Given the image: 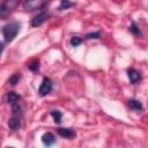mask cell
Returning a JSON list of instances; mask_svg holds the SVG:
<instances>
[{
  "label": "cell",
  "mask_w": 148,
  "mask_h": 148,
  "mask_svg": "<svg viewBox=\"0 0 148 148\" xmlns=\"http://www.w3.org/2000/svg\"><path fill=\"white\" fill-rule=\"evenodd\" d=\"M99 36H101V34H99L98 31H96V32H90V34H87L86 38H88V39H91V38H99Z\"/></svg>",
  "instance_id": "18"
},
{
  "label": "cell",
  "mask_w": 148,
  "mask_h": 148,
  "mask_svg": "<svg viewBox=\"0 0 148 148\" xmlns=\"http://www.w3.org/2000/svg\"><path fill=\"white\" fill-rule=\"evenodd\" d=\"M2 50H3V44L0 42V54H1V52H2Z\"/></svg>",
  "instance_id": "20"
},
{
  "label": "cell",
  "mask_w": 148,
  "mask_h": 148,
  "mask_svg": "<svg viewBox=\"0 0 148 148\" xmlns=\"http://www.w3.org/2000/svg\"><path fill=\"white\" fill-rule=\"evenodd\" d=\"M51 116L53 117V119H54V121H56L57 124H59V123L61 121V117H62V114H61L60 111H58V110H53V111L51 112Z\"/></svg>",
  "instance_id": "13"
},
{
  "label": "cell",
  "mask_w": 148,
  "mask_h": 148,
  "mask_svg": "<svg viewBox=\"0 0 148 148\" xmlns=\"http://www.w3.org/2000/svg\"><path fill=\"white\" fill-rule=\"evenodd\" d=\"M49 13H46V12H40V13H38L36 16H34L32 18H31V25L32 27H39L40 24H43L47 18H49Z\"/></svg>",
  "instance_id": "4"
},
{
  "label": "cell",
  "mask_w": 148,
  "mask_h": 148,
  "mask_svg": "<svg viewBox=\"0 0 148 148\" xmlns=\"http://www.w3.org/2000/svg\"><path fill=\"white\" fill-rule=\"evenodd\" d=\"M58 133L60 136L65 138V139H71L75 136V132L71 128H58Z\"/></svg>",
  "instance_id": "9"
},
{
  "label": "cell",
  "mask_w": 148,
  "mask_h": 148,
  "mask_svg": "<svg viewBox=\"0 0 148 148\" xmlns=\"http://www.w3.org/2000/svg\"><path fill=\"white\" fill-rule=\"evenodd\" d=\"M20 79H21V75H20V73H14L10 77H9V80H8V82L10 83V84H13V86H15L16 83H18V81H20Z\"/></svg>",
  "instance_id": "12"
},
{
  "label": "cell",
  "mask_w": 148,
  "mask_h": 148,
  "mask_svg": "<svg viewBox=\"0 0 148 148\" xmlns=\"http://www.w3.org/2000/svg\"><path fill=\"white\" fill-rule=\"evenodd\" d=\"M128 105H130L131 109H133V110H135V111H141V110L143 109L141 102L138 101V99H130V101H128Z\"/></svg>",
  "instance_id": "11"
},
{
  "label": "cell",
  "mask_w": 148,
  "mask_h": 148,
  "mask_svg": "<svg viewBox=\"0 0 148 148\" xmlns=\"http://www.w3.org/2000/svg\"><path fill=\"white\" fill-rule=\"evenodd\" d=\"M1 15H5V12H3V9H2V7L0 6V16Z\"/></svg>",
  "instance_id": "19"
},
{
  "label": "cell",
  "mask_w": 148,
  "mask_h": 148,
  "mask_svg": "<svg viewBox=\"0 0 148 148\" xmlns=\"http://www.w3.org/2000/svg\"><path fill=\"white\" fill-rule=\"evenodd\" d=\"M20 98H21L20 95L16 94L15 91H9V92L7 94V102H8L10 105L18 103V102H20Z\"/></svg>",
  "instance_id": "10"
},
{
  "label": "cell",
  "mask_w": 148,
  "mask_h": 148,
  "mask_svg": "<svg viewBox=\"0 0 148 148\" xmlns=\"http://www.w3.org/2000/svg\"><path fill=\"white\" fill-rule=\"evenodd\" d=\"M81 43H82V39H81L80 37H77V36H74V37L71 38V45H72V46H77V45H80Z\"/></svg>",
  "instance_id": "17"
},
{
  "label": "cell",
  "mask_w": 148,
  "mask_h": 148,
  "mask_svg": "<svg viewBox=\"0 0 148 148\" xmlns=\"http://www.w3.org/2000/svg\"><path fill=\"white\" fill-rule=\"evenodd\" d=\"M52 90V81L49 77H44L42 81V84L38 89V92L40 96H46L47 94H50Z\"/></svg>",
  "instance_id": "3"
},
{
  "label": "cell",
  "mask_w": 148,
  "mask_h": 148,
  "mask_svg": "<svg viewBox=\"0 0 148 148\" xmlns=\"http://www.w3.org/2000/svg\"><path fill=\"white\" fill-rule=\"evenodd\" d=\"M50 0H25L24 8L29 10H36L43 8Z\"/></svg>",
  "instance_id": "2"
},
{
  "label": "cell",
  "mask_w": 148,
  "mask_h": 148,
  "mask_svg": "<svg viewBox=\"0 0 148 148\" xmlns=\"http://www.w3.org/2000/svg\"><path fill=\"white\" fill-rule=\"evenodd\" d=\"M42 141H43V143L45 146H52L56 142V136L52 133L47 132V133H44L42 135Z\"/></svg>",
  "instance_id": "7"
},
{
  "label": "cell",
  "mask_w": 148,
  "mask_h": 148,
  "mask_svg": "<svg viewBox=\"0 0 148 148\" xmlns=\"http://www.w3.org/2000/svg\"><path fill=\"white\" fill-rule=\"evenodd\" d=\"M18 30H20V24H18L17 22H12V23L6 24V25L2 28V34H3L5 40H6L7 43L12 42V40L16 37Z\"/></svg>",
  "instance_id": "1"
},
{
  "label": "cell",
  "mask_w": 148,
  "mask_h": 148,
  "mask_svg": "<svg viewBox=\"0 0 148 148\" xmlns=\"http://www.w3.org/2000/svg\"><path fill=\"white\" fill-rule=\"evenodd\" d=\"M8 126H9L10 130L17 131V130L21 127V119H20V117L16 116V114H14V116L8 120Z\"/></svg>",
  "instance_id": "6"
},
{
  "label": "cell",
  "mask_w": 148,
  "mask_h": 148,
  "mask_svg": "<svg viewBox=\"0 0 148 148\" xmlns=\"http://www.w3.org/2000/svg\"><path fill=\"white\" fill-rule=\"evenodd\" d=\"M130 30H131L132 34H134V35H136V36H141V31H140V29H139V27L136 25L135 22H132Z\"/></svg>",
  "instance_id": "14"
},
{
  "label": "cell",
  "mask_w": 148,
  "mask_h": 148,
  "mask_svg": "<svg viewBox=\"0 0 148 148\" xmlns=\"http://www.w3.org/2000/svg\"><path fill=\"white\" fill-rule=\"evenodd\" d=\"M127 74H128L130 81H131L132 83H136L138 81H140V80H141V75H140V73H139L136 69H134V68L128 69Z\"/></svg>",
  "instance_id": "8"
},
{
  "label": "cell",
  "mask_w": 148,
  "mask_h": 148,
  "mask_svg": "<svg viewBox=\"0 0 148 148\" xmlns=\"http://www.w3.org/2000/svg\"><path fill=\"white\" fill-rule=\"evenodd\" d=\"M18 2H20V0H5L3 3L1 5L5 14L10 13L12 10H14L16 8V6L18 5Z\"/></svg>",
  "instance_id": "5"
},
{
  "label": "cell",
  "mask_w": 148,
  "mask_h": 148,
  "mask_svg": "<svg viewBox=\"0 0 148 148\" xmlns=\"http://www.w3.org/2000/svg\"><path fill=\"white\" fill-rule=\"evenodd\" d=\"M71 6H73V2H71L69 0H61L60 6H59V9H60V10H61V9H67V8H69Z\"/></svg>",
  "instance_id": "16"
},
{
  "label": "cell",
  "mask_w": 148,
  "mask_h": 148,
  "mask_svg": "<svg viewBox=\"0 0 148 148\" xmlns=\"http://www.w3.org/2000/svg\"><path fill=\"white\" fill-rule=\"evenodd\" d=\"M28 68H29L30 71H32V72L38 71V68H39V61H38V60H32V61L28 65Z\"/></svg>",
  "instance_id": "15"
}]
</instances>
